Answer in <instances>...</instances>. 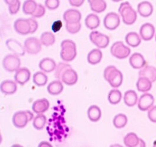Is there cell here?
Segmentation results:
<instances>
[{"label": "cell", "mask_w": 156, "mask_h": 147, "mask_svg": "<svg viewBox=\"0 0 156 147\" xmlns=\"http://www.w3.org/2000/svg\"><path fill=\"white\" fill-rule=\"evenodd\" d=\"M104 77L113 88L121 86L123 81L122 72L114 65H109L105 68L104 71Z\"/></svg>", "instance_id": "cell-1"}, {"label": "cell", "mask_w": 156, "mask_h": 147, "mask_svg": "<svg viewBox=\"0 0 156 147\" xmlns=\"http://www.w3.org/2000/svg\"><path fill=\"white\" fill-rule=\"evenodd\" d=\"M60 56L64 61L69 62L74 60L77 55V48L75 43L71 40H65L61 44Z\"/></svg>", "instance_id": "cell-2"}, {"label": "cell", "mask_w": 156, "mask_h": 147, "mask_svg": "<svg viewBox=\"0 0 156 147\" xmlns=\"http://www.w3.org/2000/svg\"><path fill=\"white\" fill-rule=\"evenodd\" d=\"M119 12L122 16L123 23L126 25H132L136 22L137 18V12L131 7L128 1L120 4Z\"/></svg>", "instance_id": "cell-3"}, {"label": "cell", "mask_w": 156, "mask_h": 147, "mask_svg": "<svg viewBox=\"0 0 156 147\" xmlns=\"http://www.w3.org/2000/svg\"><path fill=\"white\" fill-rule=\"evenodd\" d=\"M110 52L114 57L122 60L126 58L130 55L131 50L122 41H117L112 45L110 48Z\"/></svg>", "instance_id": "cell-4"}, {"label": "cell", "mask_w": 156, "mask_h": 147, "mask_svg": "<svg viewBox=\"0 0 156 147\" xmlns=\"http://www.w3.org/2000/svg\"><path fill=\"white\" fill-rule=\"evenodd\" d=\"M21 60L17 55L9 54L6 55L2 61V66L8 72H14L20 68Z\"/></svg>", "instance_id": "cell-5"}, {"label": "cell", "mask_w": 156, "mask_h": 147, "mask_svg": "<svg viewBox=\"0 0 156 147\" xmlns=\"http://www.w3.org/2000/svg\"><path fill=\"white\" fill-rule=\"evenodd\" d=\"M90 41L99 48H105L109 44L110 38L107 35L98 31H92L90 34Z\"/></svg>", "instance_id": "cell-6"}, {"label": "cell", "mask_w": 156, "mask_h": 147, "mask_svg": "<svg viewBox=\"0 0 156 147\" xmlns=\"http://www.w3.org/2000/svg\"><path fill=\"white\" fill-rule=\"evenodd\" d=\"M40 40L35 37H29L24 42V47L27 53L30 54H37L40 52L42 49Z\"/></svg>", "instance_id": "cell-7"}, {"label": "cell", "mask_w": 156, "mask_h": 147, "mask_svg": "<svg viewBox=\"0 0 156 147\" xmlns=\"http://www.w3.org/2000/svg\"><path fill=\"white\" fill-rule=\"evenodd\" d=\"M103 23L105 28L109 30H114L120 26V19L117 13L111 12L105 16Z\"/></svg>", "instance_id": "cell-8"}, {"label": "cell", "mask_w": 156, "mask_h": 147, "mask_svg": "<svg viewBox=\"0 0 156 147\" xmlns=\"http://www.w3.org/2000/svg\"><path fill=\"white\" fill-rule=\"evenodd\" d=\"M14 29L19 34L25 35L30 34L31 26L28 19L18 18L14 22Z\"/></svg>", "instance_id": "cell-9"}, {"label": "cell", "mask_w": 156, "mask_h": 147, "mask_svg": "<svg viewBox=\"0 0 156 147\" xmlns=\"http://www.w3.org/2000/svg\"><path fill=\"white\" fill-rule=\"evenodd\" d=\"M124 143L126 146L128 147H146L144 141L139 138L138 136L134 132L127 134L124 138Z\"/></svg>", "instance_id": "cell-10"}, {"label": "cell", "mask_w": 156, "mask_h": 147, "mask_svg": "<svg viewBox=\"0 0 156 147\" xmlns=\"http://www.w3.org/2000/svg\"><path fill=\"white\" fill-rule=\"evenodd\" d=\"M5 44L9 50L13 52L16 55L23 56L25 55L26 51L24 47L17 40L9 38L6 41Z\"/></svg>", "instance_id": "cell-11"}, {"label": "cell", "mask_w": 156, "mask_h": 147, "mask_svg": "<svg viewBox=\"0 0 156 147\" xmlns=\"http://www.w3.org/2000/svg\"><path fill=\"white\" fill-rule=\"evenodd\" d=\"M12 123L18 128H23L27 124L28 118L26 111H20L15 113L12 117Z\"/></svg>", "instance_id": "cell-12"}, {"label": "cell", "mask_w": 156, "mask_h": 147, "mask_svg": "<svg viewBox=\"0 0 156 147\" xmlns=\"http://www.w3.org/2000/svg\"><path fill=\"white\" fill-rule=\"evenodd\" d=\"M154 103V98L153 96L150 94L145 93L140 96L139 100L138 107L141 111H146L151 108Z\"/></svg>", "instance_id": "cell-13"}, {"label": "cell", "mask_w": 156, "mask_h": 147, "mask_svg": "<svg viewBox=\"0 0 156 147\" xmlns=\"http://www.w3.org/2000/svg\"><path fill=\"white\" fill-rule=\"evenodd\" d=\"M155 28L152 24L145 23L140 29V35L141 38L144 41L151 40L155 34Z\"/></svg>", "instance_id": "cell-14"}, {"label": "cell", "mask_w": 156, "mask_h": 147, "mask_svg": "<svg viewBox=\"0 0 156 147\" xmlns=\"http://www.w3.org/2000/svg\"><path fill=\"white\" fill-rule=\"evenodd\" d=\"M78 81V75L75 70L70 68L67 69L62 75L61 81L67 86H73Z\"/></svg>", "instance_id": "cell-15"}, {"label": "cell", "mask_w": 156, "mask_h": 147, "mask_svg": "<svg viewBox=\"0 0 156 147\" xmlns=\"http://www.w3.org/2000/svg\"><path fill=\"white\" fill-rule=\"evenodd\" d=\"M63 18L66 23H80L81 19V14L77 9H69L64 12Z\"/></svg>", "instance_id": "cell-16"}, {"label": "cell", "mask_w": 156, "mask_h": 147, "mask_svg": "<svg viewBox=\"0 0 156 147\" xmlns=\"http://www.w3.org/2000/svg\"><path fill=\"white\" fill-rule=\"evenodd\" d=\"M31 72L27 68H19L16 72L14 76L16 82L21 86H24L30 79Z\"/></svg>", "instance_id": "cell-17"}, {"label": "cell", "mask_w": 156, "mask_h": 147, "mask_svg": "<svg viewBox=\"0 0 156 147\" xmlns=\"http://www.w3.org/2000/svg\"><path fill=\"white\" fill-rule=\"evenodd\" d=\"M130 65L134 69H140L146 65V61L143 55L135 52L131 55L129 59Z\"/></svg>", "instance_id": "cell-18"}, {"label": "cell", "mask_w": 156, "mask_h": 147, "mask_svg": "<svg viewBox=\"0 0 156 147\" xmlns=\"http://www.w3.org/2000/svg\"><path fill=\"white\" fill-rule=\"evenodd\" d=\"M0 89L3 94L11 95L17 91V86L16 82L12 80H4L1 84Z\"/></svg>", "instance_id": "cell-19"}, {"label": "cell", "mask_w": 156, "mask_h": 147, "mask_svg": "<svg viewBox=\"0 0 156 147\" xmlns=\"http://www.w3.org/2000/svg\"><path fill=\"white\" fill-rule=\"evenodd\" d=\"M50 107L49 101L45 99H40L35 101L32 106V110L37 114H43L46 112Z\"/></svg>", "instance_id": "cell-20"}, {"label": "cell", "mask_w": 156, "mask_h": 147, "mask_svg": "<svg viewBox=\"0 0 156 147\" xmlns=\"http://www.w3.org/2000/svg\"><path fill=\"white\" fill-rule=\"evenodd\" d=\"M139 77H146L151 82L156 81V68L151 65H146L139 72Z\"/></svg>", "instance_id": "cell-21"}, {"label": "cell", "mask_w": 156, "mask_h": 147, "mask_svg": "<svg viewBox=\"0 0 156 147\" xmlns=\"http://www.w3.org/2000/svg\"><path fill=\"white\" fill-rule=\"evenodd\" d=\"M137 9L141 16L148 17L150 16L153 12V6L149 1H144L139 3Z\"/></svg>", "instance_id": "cell-22"}, {"label": "cell", "mask_w": 156, "mask_h": 147, "mask_svg": "<svg viewBox=\"0 0 156 147\" xmlns=\"http://www.w3.org/2000/svg\"><path fill=\"white\" fill-rule=\"evenodd\" d=\"M39 68L45 72H51L56 68V63L52 58H44L39 63Z\"/></svg>", "instance_id": "cell-23"}, {"label": "cell", "mask_w": 156, "mask_h": 147, "mask_svg": "<svg viewBox=\"0 0 156 147\" xmlns=\"http://www.w3.org/2000/svg\"><path fill=\"white\" fill-rule=\"evenodd\" d=\"M103 58V53L99 49H93L88 53L87 55V61L91 65L98 64Z\"/></svg>", "instance_id": "cell-24"}, {"label": "cell", "mask_w": 156, "mask_h": 147, "mask_svg": "<svg viewBox=\"0 0 156 147\" xmlns=\"http://www.w3.org/2000/svg\"><path fill=\"white\" fill-rule=\"evenodd\" d=\"M87 115L89 120L92 122H97L101 117V111L100 108L95 105L89 107L87 111Z\"/></svg>", "instance_id": "cell-25"}, {"label": "cell", "mask_w": 156, "mask_h": 147, "mask_svg": "<svg viewBox=\"0 0 156 147\" xmlns=\"http://www.w3.org/2000/svg\"><path fill=\"white\" fill-rule=\"evenodd\" d=\"M63 88L64 87L61 81L57 80L53 81L48 84L47 87V91L51 95H57L62 93Z\"/></svg>", "instance_id": "cell-26"}, {"label": "cell", "mask_w": 156, "mask_h": 147, "mask_svg": "<svg viewBox=\"0 0 156 147\" xmlns=\"http://www.w3.org/2000/svg\"><path fill=\"white\" fill-rule=\"evenodd\" d=\"M100 19L94 14H90L85 19V24L90 30H94L100 26Z\"/></svg>", "instance_id": "cell-27"}, {"label": "cell", "mask_w": 156, "mask_h": 147, "mask_svg": "<svg viewBox=\"0 0 156 147\" xmlns=\"http://www.w3.org/2000/svg\"><path fill=\"white\" fill-rule=\"evenodd\" d=\"M88 2L91 10L97 13L103 12L107 8V3L104 0H88Z\"/></svg>", "instance_id": "cell-28"}, {"label": "cell", "mask_w": 156, "mask_h": 147, "mask_svg": "<svg viewBox=\"0 0 156 147\" xmlns=\"http://www.w3.org/2000/svg\"><path fill=\"white\" fill-rule=\"evenodd\" d=\"M136 86L139 91L146 93L151 89L152 82L146 77H139Z\"/></svg>", "instance_id": "cell-29"}, {"label": "cell", "mask_w": 156, "mask_h": 147, "mask_svg": "<svg viewBox=\"0 0 156 147\" xmlns=\"http://www.w3.org/2000/svg\"><path fill=\"white\" fill-rule=\"evenodd\" d=\"M126 42L132 47H137L141 44V38L139 34L136 32H130L126 35Z\"/></svg>", "instance_id": "cell-30"}, {"label": "cell", "mask_w": 156, "mask_h": 147, "mask_svg": "<svg viewBox=\"0 0 156 147\" xmlns=\"http://www.w3.org/2000/svg\"><path fill=\"white\" fill-rule=\"evenodd\" d=\"M138 96L136 93L133 90L127 91L124 96V101L129 107H133L137 102Z\"/></svg>", "instance_id": "cell-31"}, {"label": "cell", "mask_w": 156, "mask_h": 147, "mask_svg": "<svg viewBox=\"0 0 156 147\" xmlns=\"http://www.w3.org/2000/svg\"><path fill=\"white\" fill-rule=\"evenodd\" d=\"M33 82L38 87L44 86L48 81V77L43 72L38 71L33 75Z\"/></svg>", "instance_id": "cell-32"}, {"label": "cell", "mask_w": 156, "mask_h": 147, "mask_svg": "<svg viewBox=\"0 0 156 147\" xmlns=\"http://www.w3.org/2000/svg\"><path fill=\"white\" fill-rule=\"evenodd\" d=\"M128 119L126 115L123 114H119L116 115L113 119V124L116 128H122L127 124Z\"/></svg>", "instance_id": "cell-33"}, {"label": "cell", "mask_w": 156, "mask_h": 147, "mask_svg": "<svg viewBox=\"0 0 156 147\" xmlns=\"http://www.w3.org/2000/svg\"><path fill=\"white\" fill-rule=\"evenodd\" d=\"M38 4L34 0L25 1L23 5V11L27 15H33L37 9Z\"/></svg>", "instance_id": "cell-34"}, {"label": "cell", "mask_w": 156, "mask_h": 147, "mask_svg": "<svg viewBox=\"0 0 156 147\" xmlns=\"http://www.w3.org/2000/svg\"><path fill=\"white\" fill-rule=\"evenodd\" d=\"M40 41L45 46L52 45L55 42V35L48 31L44 32L41 35Z\"/></svg>", "instance_id": "cell-35"}, {"label": "cell", "mask_w": 156, "mask_h": 147, "mask_svg": "<svg viewBox=\"0 0 156 147\" xmlns=\"http://www.w3.org/2000/svg\"><path fill=\"white\" fill-rule=\"evenodd\" d=\"M122 94L119 89L111 90L108 95V100L110 104L113 105L119 104L122 100Z\"/></svg>", "instance_id": "cell-36"}, {"label": "cell", "mask_w": 156, "mask_h": 147, "mask_svg": "<svg viewBox=\"0 0 156 147\" xmlns=\"http://www.w3.org/2000/svg\"><path fill=\"white\" fill-rule=\"evenodd\" d=\"M47 118L43 114H38L33 120V126L36 130H43L45 125Z\"/></svg>", "instance_id": "cell-37"}, {"label": "cell", "mask_w": 156, "mask_h": 147, "mask_svg": "<svg viewBox=\"0 0 156 147\" xmlns=\"http://www.w3.org/2000/svg\"><path fill=\"white\" fill-rule=\"evenodd\" d=\"M5 2L9 5V12L11 15L17 13L21 6L19 0H5Z\"/></svg>", "instance_id": "cell-38"}, {"label": "cell", "mask_w": 156, "mask_h": 147, "mask_svg": "<svg viewBox=\"0 0 156 147\" xmlns=\"http://www.w3.org/2000/svg\"><path fill=\"white\" fill-rule=\"evenodd\" d=\"M71 68V67L67 64H64L63 62H60L56 67L55 69V77L59 81H61V77L64 72L69 68Z\"/></svg>", "instance_id": "cell-39"}, {"label": "cell", "mask_w": 156, "mask_h": 147, "mask_svg": "<svg viewBox=\"0 0 156 147\" xmlns=\"http://www.w3.org/2000/svg\"><path fill=\"white\" fill-rule=\"evenodd\" d=\"M67 31L72 34H74L78 33L81 28V24L80 23H66V25Z\"/></svg>", "instance_id": "cell-40"}, {"label": "cell", "mask_w": 156, "mask_h": 147, "mask_svg": "<svg viewBox=\"0 0 156 147\" xmlns=\"http://www.w3.org/2000/svg\"><path fill=\"white\" fill-rule=\"evenodd\" d=\"M59 0H46L45 1V7L50 10L57 9L60 5Z\"/></svg>", "instance_id": "cell-41"}, {"label": "cell", "mask_w": 156, "mask_h": 147, "mask_svg": "<svg viewBox=\"0 0 156 147\" xmlns=\"http://www.w3.org/2000/svg\"><path fill=\"white\" fill-rule=\"evenodd\" d=\"M45 13V9L43 5L41 4H38L37 9H35L34 12L32 15L33 17L40 18L44 16Z\"/></svg>", "instance_id": "cell-42"}, {"label": "cell", "mask_w": 156, "mask_h": 147, "mask_svg": "<svg viewBox=\"0 0 156 147\" xmlns=\"http://www.w3.org/2000/svg\"><path fill=\"white\" fill-rule=\"evenodd\" d=\"M148 117L151 122L156 123V105L148 110Z\"/></svg>", "instance_id": "cell-43"}, {"label": "cell", "mask_w": 156, "mask_h": 147, "mask_svg": "<svg viewBox=\"0 0 156 147\" xmlns=\"http://www.w3.org/2000/svg\"><path fill=\"white\" fill-rule=\"evenodd\" d=\"M28 19V20L30 21V26H31V32H30V34H34L35 32L37 30V28L38 27V23L34 18H29Z\"/></svg>", "instance_id": "cell-44"}, {"label": "cell", "mask_w": 156, "mask_h": 147, "mask_svg": "<svg viewBox=\"0 0 156 147\" xmlns=\"http://www.w3.org/2000/svg\"><path fill=\"white\" fill-rule=\"evenodd\" d=\"M62 26V23L61 20H57L53 23L51 26V29L54 33H57L61 30Z\"/></svg>", "instance_id": "cell-45"}, {"label": "cell", "mask_w": 156, "mask_h": 147, "mask_svg": "<svg viewBox=\"0 0 156 147\" xmlns=\"http://www.w3.org/2000/svg\"><path fill=\"white\" fill-rule=\"evenodd\" d=\"M69 4L73 7H80L84 2V0H69Z\"/></svg>", "instance_id": "cell-46"}, {"label": "cell", "mask_w": 156, "mask_h": 147, "mask_svg": "<svg viewBox=\"0 0 156 147\" xmlns=\"http://www.w3.org/2000/svg\"><path fill=\"white\" fill-rule=\"evenodd\" d=\"M39 147H52V145L46 141H42L38 145Z\"/></svg>", "instance_id": "cell-47"}, {"label": "cell", "mask_w": 156, "mask_h": 147, "mask_svg": "<svg viewBox=\"0 0 156 147\" xmlns=\"http://www.w3.org/2000/svg\"><path fill=\"white\" fill-rule=\"evenodd\" d=\"M26 111L27 114V116H28V120H29V121H31L34 118V114L31 113L30 111L27 110Z\"/></svg>", "instance_id": "cell-48"}, {"label": "cell", "mask_w": 156, "mask_h": 147, "mask_svg": "<svg viewBox=\"0 0 156 147\" xmlns=\"http://www.w3.org/2000/svg\"><path fill=\"white\" fill-rule=\"evenodd\" d=\"M153 146L154 147H156V140L154 141V143H153Z\"/></svg>", "instance_id": "cell-49"}, {"label": "cell", "mask_w": 156, "mask_h": 147, "mask_svg": "<svg viewBox=\"0 0 156 147\" xmlns=\"http://www.w3.org/2000/svg\"><path fill=\"white\" fill-rule=\"evenodd\" d=\"M155 38H156V37H155Z\"/></svg>", "instance_id": "cell-50"}]
</instances>
